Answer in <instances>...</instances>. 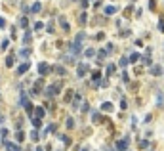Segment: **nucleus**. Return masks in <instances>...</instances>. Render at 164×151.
<instances>
[{
  "label": "nucleus",
  "instance_id": "obj_57",
  "mask_svg": "<svg viewBox=\"0 0 164 151\" xmlns=\"http://www.w3.org/2000/svg\"><path fill=\"white\" fill-rule=\"evenodd\" d=\"M80 151H90V149H88V147H82V149H80Z\"/></svg>",
  "mask_w": 164,
  "mask_h": 151
},
{
  "label": "nucleus",
  "instance_id": "obj_47",
  "mask_svg": "<svg viewBox=\"0 0 164 151\" xmlns=\"http://www.w3.org/2000/svg\"><path fill=\"white\" fill-rule=\"evenodd\" d=\"M128 107V101H126V98H122L120 100V109H126Z\"/></svg>",
  "mask_w": 164,
  "mask_h": 151
},
{
  "label": "nucleus",
  "instance_id": "obj_59",
  "mask_svg": "<svg viewBox=\"0 0 164 151\" xmlns=\"http://www.w3.org/2000/svg\"><path fill=\"white\" fill-rule=\"evenodd\" d=\"M132 2H135V0H132Z\"/></svg>",
  "mask_w": 164,
  "mask_h": 151
},
{
  "label": "nucleus",
  "instance_id": "obj_11",
  "mask_svg": "<svg viewBox=\"0 0 164 151\" xmlns=\"http://www.w3.org/2000/svg\"><path fill=\"white\" fill-rule=\"evenodd\" d=\"M54 73H55V75H59V77H65L67 75V69L63 67V65H57V67H54Z\"/></svg>",
  "mask_w": 164,
  "mask_h": 151
},
{
  "label": "nucleus",
  "instance_id": "obj_42",
  "mask_svg": "<svg viewBox=\"0 0 164 151\" xmlns=\"http://www.w3.org/2000/svg\"><path fill=\"white\" fill-rule=\"evenodd\" d=\"M92 121H94V122H101V117H99V113H92Z\"/></svg>",
  "mask_w": 164,
  "mask_h": 151
},
{
  "label": "nucleus",
  "instance_id": "obj_2",
  "mask_svg": "<svg viewBox=\"0 0 164 151\" xmlns=\"http://www.w3.org/2000/svg\"><path fill=\"white\" fill-rule=\"evenodd\" d=\"M67 50H69L71 56H80V54H82L80 42H69V44H67Z\"/></svg>",
  "mask_w": 164,
  "mask_h": 151
},
{
  "label": "nucleus",
  "instance_id": "obj_6",
  "mask_svg": "<svg viewBox=\"0 0 164 151\" xmlns=\"http://www.w3.org/2000/svg\"><path fill=\"white\" fill-rule=\"evenodd\" d=\"M29 69H31V63H29V61L25 59V61H23V63L19 65V67H17V71H15V73H17V75L21 77V75H25V73L29 71Z\"/></svg>",
  "mask_w": 164,
  "mask_h": 151
},
{
  "label": "nucleus",
  "instance_id": "obj_20",
  "mask_svg": "<svg viewBox=\"0 0 164 151\" xmlns=\"http://www.w3.org/2000/svg\"><path fill=\"white\" fill-rule=\"evenodd\" d=\"M33 128L40 130V128H42V119H38V117H33Z\"/></svg>",
  "mask_w": 164,
  "mask_h": 151
},
{
  "label": "nucleus",
  "instance_id": "obj_22",
  "mask_svg": "<svg viewBox=\"0 0 164 151\" xmlns=\"http://www.w3.org/2000/svg\"><path fill=\"white\" fill-rule=\"evenodd\" d=\"M65 126H67V130L74 128V119H73V117H67V119H65Z\"/></svg>",
  "mask_w": 164,
  "mask_h": 151
},
{
  "label": "nucleus",
  "instance_id": "obj_5",
  "mask_svg": "<svg viewBox=\"0 0 164 151\" xmlns=\"http://www.w3.org/2000/svg\"><path fill=\"white\" fill-rule=\"evenodd\" d=\"M90 71V65L88 63H78V67H77V77L78 79H84V75Z\"/></svg>",
  "mask_w": 164,
  "mask_h": 151
},
{
  "label": "nucleus",
  "instance_id": "obj_13",
  "mask_svg": "<svg viewBox=\"0 0 164 151\" xmlns=\"http://www.w3.org/2000/svg\"><path fill=\"white\" fill-rule=\"evenodd\" d=\"M55 132H57V124H55V122H52V124L44 130V136H46V134H55Z\"/></svg>",
  "mask_w": 164,
  "mask_h": 151
},
{
  "label": "nucleus",
  "instance_id": "obj_28",
  "mask_svg": "<svg viewBox=\"0 0 164 151\" xmlns=\"http://www.w3.org/2000/svg\"><path fill=\"white\" fill-rule=\"evenodd\" d=\"M86 21H88V15L82 12V14L78 15V23H80V25H86Z\"/></svg>",
  "mask_w": 164,
  "mask_h": 151
},
{
  "label": "nucleus",
  "instance_id": "obj_29",
  "mask_svg": "<svg viewBox=\"0 0 164 151\" xmlns=\"http://www.w3.org/2000/svg\"><path fill=\"white\" fill-rule=\"evenodd\" d=\"M95 54H97V52H95V50H94V48H88V50H86V52H84V56H86V58H94V56H95Z\"/></svg>",
  "mask_w": 164,
  "mask_h": 151
},
{
  "label": "nucleus",
  "instance_id": "obj_26",
  "mask_svg": "<svg viewBox=\"0 0 164 151\" xmlns=\"http://www.w3.org/2000/svg\"><path fill=\"white\" fill-rule=\"evenodd\" d=\"M15 142H19V144H21V142H25V132H23V130H19V132L15 134Z\"/></svg>",
  "mask_w": 164,
  "mask_h": 151
},
{
  "label": "nucleus",
  "instance_id": "obj_54",
  "mask_svg": "<svg viewBox=\"0 0 164 151\" xmlns=\"http://www.w3.org/2000/svg\"><path fill=\"white\" fill-rule=\"evenodd\" d=\"M153 121V115H145V119H143V122H151Z\"/></svg>",
  "mask_w": 164,
  "mask_h": 151
},
{
  "label": "nucleus",
  "instance_id": "obj_58",
  "mask_svg": "<svg viewBox=\"0 0 164 151\" xmlns=\"http://www.w3.org/2000/svg\"><path fill=\"white\" fill-rule=\"evenodd\" d=\"M0 138H4V136H2V132H0Z\"/></svg>",
  "mask_w": 164,
  "mask_h": 151
},
{
  "label": "nucleus",
  "instance_id": "obj_35",
  "mask_svg": "<svg viewBox=\"0 0 164 151\" xmlns=\"http://www.w3.org/2000/svg\"><path fill=\"white\" fill-rule=\"evenodd\" d=\"M31 42V31H25V36H23V44H29Z\"/></svg>",
  "mask_w": 164,
  "mask_h": 151
},
{
  "label": "nucleus",
  "instance_id": "obj_1",
  "mask_svg": "<svg viewBox=\"0 0 164 151\" xmlns=\"http://www.w3.org/2000/svg\"><path fill=\"white\" fill-rule=\"evenodd\" d=\"M61 88H63V80H57V82H54L52 86L44 88V96L46 98H55L59 92H61Z\"/></svg>",
  "mask_w": 164,
  "mask_h": 151
},
{
  "label": "nucleus",
  "instance_id": "obj_24",
  "mask_svg": "<svg viewBox=\"0 0 164 151\" xmlns=\"http://www.w3.org/2000/svg\"><path fill=\"white\" fill-rule=\"evenodd\" d=\"M31 56V50L29 48H23V50H19V58H23V59H27Z\"/></svg>",
  "mask_w": 164,
  "mask_h": 151
},
{
  "label": "nucleus",
  "instance_id": "obj_44",
  "mask_svg": "<svg viewBox=\"0 0 164 151\" xmlns=\"http://www.w3.org/2000/svg\"><path fill=\"white\" fill-rule=\"evenodd\" d=\"M6 27H8V21L4 17H0V29H6Z\"/></svg>",
  "mask_w": 164,
  "mask_h": 151
},
{
  "label": "nucleus",
  "instance_id": "obj_31",
  "mask_svg": "<svg viewBox=\"0 0 164 151\" xmlns=\"http://www.w3.org/2000/svg\"><path fill=\"white\" fill-rule=\"evenodd\" d=\"M84 38H86V35H84V31H80V33H78L77 36H74V42H82Z\"/></svg>",
  "mask_w": 164,
  "mask_h": 151
},
{
  "label": "nucleus",
  "instance_id": "obj_39",
  "mask_svg": "<svg viewBox=\"0 0 164 151\" xmlns=\"http://www.w3.org/2000/svg\"><path fill=\"white\" fill-rule=\"evenodd\" d=\"M128 63H130V58H126V56H124V58H120V67H126Z\"/></svg>",
  "mask_w": 164,
  "mask_h": 151
},
{
  "label": "nucleus",
  "instance_id": "obj_52",
  "mask_svg": "<svg viewBox=\"0 0 164 151\" xmlns=\"http://www.w3.org/2000/svg\"><path fill=\"white\" fill-rule=\"evenodd\" d=\"M138 86H139L138 82H132V84H130V90H132V92H135V90H138Z\"/></svg>",
  "mask_w": 164,
  "mask_h": 151
},
{
  "label": "nucleus",
  "instance_id": "obj_18",
  "mask_svg": "<svg viewBox=\"0 0 164 151\" xmlns=\"http://www.w3.org/2000/svg\"><path fill=\"white\" fill-rule=\"evenodd\" d=\"M157 105L160 109H164V94L162 92H157Z\"/></svg>",
  "mask_w": 164,
  "mask_h": 151
},
{
  "label": "nucleus",
  "instance_id": "obj_33",
  "mask_svg": "<svg viewBox=\"0 0 164 151\" xmlns=\"http://www.w3.org/2000/svg\"><path fill=\"white\" fill-rule=\"evenodd\" d=\"M80 111H82V113H88V111H90V103H88V101H82Z\"/></svg>",
  "mask_w": 164,
  "mask_h": 151
},
{
  "label": "nucleus",
  "instance_id": "obj_37",
  "mask_svg": "<svg viewBox=\"0 0 164 151\" xmlns=\"http://www.w3.org/2000/svg\"><path fill=\"white\" fill-rule=\"evenodd\" d=\"M149 10L157 12V0H149Z\"/></svg>",
  "mask_w": 164,
  "mask_h": 151
},
{
  "label": "nucleus",
  "instance_id": "obj_23",
  "mask_svg": "<svg viewBox=\"0 0 164 151\" xmlns=\"http://www.w3.org/2000/svg\"><path fill=\"white\" fill-rule=\"evenodd\" d=\"M29 136H31V140H33V142H34V144H37V142H38V140H40V134H38V130H37V128H34V130H33V132H31V134H29Z\"/></svg>",
  "mask_w": 164,
  "mask_h": 151
},
{
  "label": "nucleus",
  "instance_id": "obj_49",
  "mask_svg": "<svg viewBox=\"0 0 164 151\" xmlns=\"http://www.w3.org/2000/svg\"><path fill=\"white\" fill-rule=\"evenodd\" d=\"M132 35V31L130 29H124V31H120V36H130Z\"/></svg>",
  "mask_w": 164,
  "mask_h": 151
},
{
  "label": "nucleus",
  "instance_id": "obj_43",
  "mask_svg": "<svg viewBox=\"0 0 164 151\" xmlns=\"http://www.w3.org/2000/svg\"><path fill=\"white\" fill-rule=\"evenodd\" d=\"M139 147H141V149H147V147H149V142H147V140H141V142H139Z\"/></svg>",
  "mask_w": 164,
  "mask_h": 151
},
{
  "label": "nucleus",
  "instance_id": "obj_50",
  "mask_svg": "<svg viewBox=\"0 0 164 151\" xmlns=\"http://www.w3.org/2000/svg\"><path fill=\"white\" fill-rule=\"evenodd\" d=\"M132 128H138V119H135V117H132Z\"/></svg>",
  "mask_w": 164,
  "mask_h": 151
},
{
  "label": "nucleus",
  "instance_id": "obj_55",
  "mask_svg": "<svg viewBox=\"0 0 164 151\" xmlns=\"http://www.w3.org/2000/svg\"><path fill=\"white\" fill-rule=\"evenodd\" d=\"M34 151H48V149H42L40 145H37V149H34Z\"/></svg>",
  "mask_w": 164,
  "mask_h": 151
},
{
  "label": "nucleus",
  "instance_id": "obj_3",
  "mask_svg": "<svg viewBox=\"0 0 164 151\" xmlns=\"http://www.w3.org/2000/svg\"><path fill=\"white\" fill-rule=\"evenodd\" d=\"M37 69H38V75H40V77H46V75H50V73L54 71V67H52V65H48L46 61H40Z\"/></svg>",
  "mask_w": 164,
  "mask_h": 151
},
{
  "label": "nucleus",
  "instance_id": "obj_10",
  "mask_svg": "<svg viewBox=\"0 0 164 151\" xmlns=\"http://www.w3.org/2000/svg\"><path fill=\"white\" fill-rule=\"evenodd\" d=\"M57 138H59V140L63 142V145H65V147H71V144H73V140H71L69 136H65V134H57Z\"/></svg>",
  "mask_w": 164,
  "mask_h": 151
},
{
  "label": "nucleus",
  "instance_id": "obj_36",
  "mask_svg": "<svg viewBox=\"0 0 164 151\" xmlns=\"http://www.w3.org/2000/svg\"><path fill=\"white\" fill-rule=\"evenodd\" d=\"M46 33H50V35H54V33H55L54 23H48V25H46Z\"/></svg>",
  "mask_w": 164,
  "mask_h": 151
},
{
  "label": "nucleus",
  "instance_id": "obj_25",
  "mask_svg": "<svg viewBox=\"0 0 164 151\" xmlns=\"http://www.w3.org/2000/svg\"><path fill=\"white\" fill-rule=\"evenodd\" d=\"M135 61H141V56L135 54V52H132L130 54V63H135Z\"/></svg>",
  "mask_w": 164,
  "mask_h": 151
},
{
  "label": "nucleus",
  "instance_id": "obj_15",
  "mask_svg": "<svg viewBox=\"0 0 164 151\" xmlns=\"http://www.w3.org/2000/svg\"><path fill=\"white\" fill-rule=\"evenodd\" d=\"M59 25H61V29L65 31V33H69V31H71V25H69V21H65L63 17H59Z\"/></svg>",
  "mask_w": 164,
  "mask_h": 151
},
{
  "label": "nucleus",
  "instance_id": "obj_19",
  "mask_svg": "<svg viewBox=\"0 0 164 151\" xmlns=\"http://www.w3.org/2000/svg\"><path fill=\"white\" fill-rule=\"evenodd\" d=\"M141 63L145 65V67H151V65H153V61H151V58H149V54L141 56Z\"/></svg>",
  "mask_w": 164,
  "mask_h": 151
},
{
  "label": "nucleus",
  "instance_id": "obj_53",
  "mask_svg": "<svg viewBox=\"0 0 164 151\" xmlns=\"http://www.w3.org/2000/svg\"><path fill=\"white\" fill-rule=\"evenodd\" d=\"M80 8H82V10H86V8H88V0H80Z\"/></svg>",
  "mask_w": 164,
  "mask_h": 151
},
{
  "label": "nucleus",
  "instance_id": "obj_48",
  "mask_svg": "<svg viewBox=\"0 0 164 151\" xmlns=\"http://www.w3.org/2000/svg\"><path fill=\"white\" fill-rule=\"evenodd\" d=\"M158 31L164 33V19H158Z\"/></svg>",
  "mask_w": 164,
  "mask_h": 151
},
{
  "label": "nucleus",
  "instance_id": "obj_21",
  "mask_svg": "<svg viewBox=\"0 0 164 151\" xmlns=\"http://www.w3.org/2000/svg\"><path fill=\"white\" fill-rule=\"evenodd\" d=\"M40 10H42V4H40V2H38V0H37V2H34L33 6H31V12H33V14H38V12H40Z\"/></svg>",
  "mask_w": 164,
  "mask_h": 151
},
{
  "label": "nucleus",
  "instance_id": "obj_17",
  "mask_svg": "<svg viewBox=\"0 0 164 151\" xmlns=\"http://www.w3.org/2000/svg\"><path fill=\"white\" fill-rule=\"evenodd\" d=\"M73 90H67V94H65V96H63V101H65V103H71V101H73L74 100V96H73Z\"/></svg>",
  "mask_w": 164,
  "mask_h": 151
},
{
  "label": "nucleus",
  "instance_id": "obj_4",
  "mask_svg": "<svg viewBox=\"0 0 164 151\" xmlns=\"http://www.w3.org/2000/svg\"><path fill=\"white\" fill-rule=\"evenodd\" d=\"M128 145H130V136H124L117 142V149L118 151H128Z\"/></svg>",
  "mask_w": 164,
  "mask_h": 151
},
{
  "label": "nucleus",
  "instance_id": "obj_12",
  "mask_svg": "<svg viewBox=\"0 0 164 151\" xmlns=\"http://www.w3.org/2000/svg\"><path fill=\"white\" fill-rule=\"evenodd\" d=\"M4 147H6V151H21V147H17L15 144H10V142H4Z\"/></svg>",
  "mask_w": 164,
  "mask_h": 151
},
{
  "label": "nucleus",
  "instance_id": "obj_51",
  "mask_svg": "<svg viewBox=\"0 0 164 151\" xmlns=\"http://www.w3.org/2000/svg\"><path fill=\"white\" fill-rule=\"evenodd\" d=\"M101 86H103V88H107V86H109V79H107V77L101 80Z\"/></svg>",
  "mask_w": 164,
  "mask_h": 151
},
{
  "label": "nucleus",
  "instance_id": "obj_14",
  "mask_svg": "<svg viewBox=\"0 0 164 151\" xmlns=\"http://www.w3.org/2000/svg\"><path fill=\"white\" fill-rule=\"evenodd\" d=\"M17 25L21 27V29H27V25H29V19H27L25 15H21V17L17 19Z\"/></svg>",
  "mask_w": 164,
  "mask_h": 151
},
{
  "label": "nucleus",
  "instance_id": "obj_30",
  "mask_svg": "<svg viewBox=\"0 0 164 151\" xmlns=\"http://www.w3.org/2000/svg\"><path fill=\"white\" fill-rule=\"evenodd\" d=\"M8 48H10V40H8V38H4V40H2V44H0V50H4V52H6Z\"/></svg>",
  "mask_w": 164,
  "mask_h": 151
},
{
  "label": "nucleus",
  "instance_id": "obj_16",
  "mask_svg": "<svg viewBox=\"0 0 164 151\" xmlns=\"http://www.w3.org/2000/svg\"><path fill=\"white\" fill-rule=\"evenodd\" d=\"M44 115H46V109H44V107H34V117L44 119Z\"/></svg>",
  "mask_w": 164,
  "mask_h": 151
},
{
  "label": "nucleus",
  "instance_id": "obj_45",
  "mask_svg": "<svg viewBox=\"0 0 164 151\" xmlns=\"http://www.w3.org/2000/svg\"><path fill=\"white\" fill-rule=\"evenodd\" d=\"M94 38H95V40H105V33H97Z\"/></svg>",
  "mask_w": 164,
  "mask_h": 151
},
{
  "label": "nucleus",
  "instance_id": "obj_32",
  "mask_svg": "<svg viewBox=\"0 0 164 151\" xmlns=\"http://www.w3.org/2000/svg\"><path fill=\"white\" fill-rule=\"evenodd\" d=\"M120 80H122V82H124V84H128V82H130V75H128V71H124V73H122V77H120Z\"/></svg>",
  "mask_w": 164,
  "mask_h": 151
},
{
  "label": "nucleus",
  "instance_id": "obj_38",
  "mask_svg": "<svg viewBox=\"0 0 164 151\" xmlns=\"http://www.w3.org/2000/svg\"><path fill=\"white\" fill-rule=\"evenodd\" d=\"M42 27H44V23H42V21H34V25H33V29H34V31H40V29H42Z\"/></svg>",
  "mask_w": 164,
  "mask_h": 151
},
{
  "label": "nucleus",
  "instance_id": "obj_7",
  "mask_svg": "<svg viewBox=\"0 0 164 151\" xmlns=\"http://www.w3.org/2000/svg\"><path fill=\"white\" fill-rule=\"evenodd\" d=\"M101 111H105V113H113V111H115L113 101H103V103H101Z\"/></svg>",
  "mask_w": 164,
  "mask_h": 151
},
{
  "label": "nucleus",
  "instance_id": "obj_8",
  "mask_svg": "<svg viewBox=\"0 0 164 151\" xmlns=\"http://www.w3.org/2000/svg\"><path fill=\"white\" fill-rule=\"evenodd\" d=\"M162 73H164L162 65H153V67H151V75H153V77H160Z\"/></svg>",
  "mask_w": 164,
  "mask_h": 151
},
{
  "label": "nucleus",
  "instance_id": "obj_56",
  "mask_svg": "<svg viewBox=\"0 0 164 151\" xmlns=\"http://www.w3.org/2000/svg\"><path fill=\"white\" fill-rule=\"evenodd\" d=\"M4 121H6V117H4L2 113H0V122H4Z\"/></svg>",
  "mask_w": 164,
  "mask_h": 151
},
{
  "label": "nucleus",
  "instance_id": "obj_34",
  "mask_svg": "<svg viewBox=\"0 0 164 151\" xmlns=\"http://www.w3.org/2000/svg\"><path fill=\"white\" fill-rule=\"evenodd\" d=\"M19 8H21V12H23V14H29V6H27V2H21V4H19Z\"/></svg>",
  "mask_w": 164,
  "mask_h": 151
},
{
  "label": "nucleus",
  "instance_id": "obj_27",
  "mask_svg": "<svg viewBox=\"0 0 164 151\" xmlns=\"http://www.w3.org/2000/svg\"><path fill=\"white\" fill-rule=\"evenodd\" d=\"M117 10H118L117 6H107V8H105V15H113Z\"/></svg>",
  "mask_w": 164,
  "mask_h": 151
},
{
  "label": "nucleus",
  "instance_id": "obj_9",
  "mask_svg": "<svg viewBox=\"0 0 164 151\" xmlns=\"http://www.w3.org/2000/svg\"><path fill=\"white\" fill-rule=\"evenodd\" d=\"M4 65H6V67H14V65H15V56L11 54V52L6 56V61H4Z\"/></svg>",
  "mask_w": 164,
  "mask_h": 151
},
{
  "label": "nucleus",
  "instance_id": "obj_40",
  "mask_svg": "<svg viewBox=\"0 0 164 151\" xmlns=\"http://www.w3.org/2000/svg\"><path fill=\"white\" fill-rule=\"evenodd\" d=\"M115 71H117V67H115V65H109V67H107V77H111Z\"/></svg>",
  "mask_w": 164,
  "mask_h": 151
},
{
  "label": "nucleus",
  "instance_id": "obj_41",
  "mask_svg": "<svg viewBox=\"0 0 164 151\" xmlns=\"http://www.w3.org/2000/svg\"><path fill=\"white\" fill-rule=\"evenodd\" d=\"M105 50L109 52V54H113V52H115V44H113V42H109V44L105 46Z\"/></svg>",
  "mask_w": 164,
  "mask_h": 151
},
{
  "label": "nucleus",
  "instance_id": "obj_46",
  "mask_svg": "<svg viewBox=\"0 0 164 151\" xmlns=\"http://www.w3.org/2000/svg\"><path fill=\"white\" fill-rule=\"evenodd\" d=\"M132 10H134V6H132V4H130V6H128L126 10H124V15H126V17H128V15L132 14Z\"/></svg>",
  "mask_w": 164,
  "mask_h": 151
}]
</instances>
